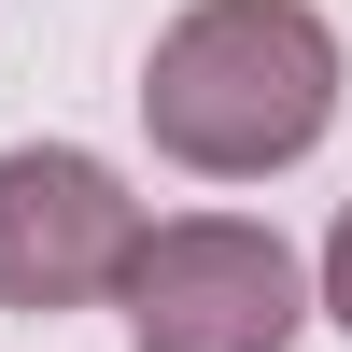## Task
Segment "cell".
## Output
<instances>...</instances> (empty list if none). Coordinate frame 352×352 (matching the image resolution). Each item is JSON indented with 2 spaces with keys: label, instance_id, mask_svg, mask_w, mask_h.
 Segmentation results:
<instances>
[{
  "label": "cell",
  "instance_id": "3957f363",
  "mask_svg": "<svg viewBox=\"0 0 352 352\" xmlns=\"http://www.w3.org/2000/svg\"><path fill=\"white\" fill-rule=\"evenodd\" d=\"M141 197L85 141H14L0 155V310H99L127 296Z\"/></svg>",
  "mask_w": 352,
  "mask_h": 352
},
{
  "label": "cell",
  "instance_id": "277c9868",
  "mask_svg": "<svg viewBox=\"0 0 352 352\" xmlns=\"http://www.w3.org/2000/svg\"><path fill=\"white\" fill-rule=\"evenodd\" d=\"M324 310L352 324V212H338V240H324Z\"/></svg>",
  "mask_w": 352,
  "mask_h": 352
},
{
  "label": "cell",
  "instance_id": "7a4b0ae2",
  "mask_svg": "<svg viewBox=\"0 0 352 352\" xmlns=\"http://www.w3.org/2000/svg\"><path fill=\"white\" fill-rule=\"evenodd\" d=\"M113 310H127L141 352H296L310 268L240 212H184V226H141Z\"/></svg>",
  "mask_w": 352,
  "mask_h": 352
},
{
  "label": "cell",
  "instance_id": "6da1fadb",
  "mask_svg": "<svg viewBox=\"0 0 352 352\" xmlns=\"http://www.w3.org/2000/svg\"><path fill=\"white\" fill-rule=\"evenodd\" d=\"M141 127L197 184H268L338 127V28L310 0H184L141 56Z\"/></svg>",
  "mask_w": 352,
  "mask_h": 352
}]
</instances>
